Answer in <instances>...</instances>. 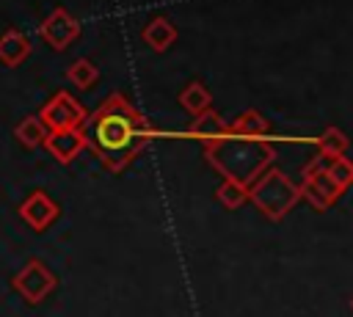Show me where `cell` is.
<instances>
[{"mask_svg": "<svg viewBox=\"0 0 353 317\" xmlns=\"http://www.w3.org/2000/svg\"><path fill=\"white\" fill-rule=\"evenodd\" d=\"M152 135V121L124 94H110L85 121L88 149L102 160L110 174L124 171L146 149Z\"/></svg>", "mask_w": 353, "mask_h": 317, "instance_id": "obj_1", "label": "cell"}, {"mask_svg": "<svg viewBox=\"0 0 353 317\" xmlns=\"http://www.w3.org/2000/svg\"><path fill=\"white\" fill-rule=\"evenodd\" d=\"M207 163L223 174V179H234L243 185H254L276 160V146L268 138H245V135H223L204 146Z\"/></svg>", "mask_w": 353, "mask_h": 317, "instance_id": "obj_2", "label": "cell"}, {"mask_svg": "<svg viewBox=\"0 0 353 317\" xmlns=\"http://www.w3.org/2000/svg\"><path fill=\"white\" fill-rule=\"evenodd\" d=\"M248 190H251L254 207H256L268 221H281V218L303 198L301 185H295L281 168H273V165H270Z\"/></svg>", "mask_w": 353, "mask_h": 317, "instance_id": "obj_3", "label": "cell"}, {"mask_svg": "<svg viewBox=\"0 0 353 317\" xmlns=\"http://www.w3.org/2000/svg\"><path fill=\"white\" fill-rule=\"evenodd\" d=\"M301 190H303V198L314 207V209H328L334 207L345 187L331 176L328 171V163H323V157H314L309 165H303V176H301Z\"/></svg>", "mask_w": 353, "mask_h": 317, "instance_id": "obj_4", "label": "cell"}, {"mask_svg": "<svg viewBox=\"0 0 353 317\" xmlns=\"http://www.w3.org/2000/svg\"><path fill=\"white\" fill-rule=\"evenodd\" d=\"M41 121L50 127V130H72V127H83L88 121V113L85 108L66 91H58L47 99V105L41 108Z\"/></svg>", "mask_w": 353, "mask_h": 317, "instance_id": "obj_5", "label": "cell"}, {"mask_svg": "<svg viewBox=\"0 0 353 317\" xmlns=\"http://www.w3.org/2000/svg\"><path fill=\"white\" fill-rule=\"evenodd\" d=\"M55 276H52V270L44 265V262H39V259H30L19 273H17V278H14V287H17V292L28 300V303H41L52 289H55Z\"/></svg>", "mask_w": 353, "mask_h": 317, "instance_id": "obj_6", "label": "cell"}, {"mask_svg": "<svg viewBox=\"0 0 353 317\" xmlns=\"http://www.w3.org/2000/svg\"><path fill=\"white\" fill-rule=\"evenodd\" d=\"M39 36L52 47V50H66L77 36H80V22L66 11V8H52L41 28H39Z\"/></svg>", "mask_w": 353, "mask_h": 317, "instance_id": "obj_7", "label": "cell"}, {"mask_svg": "<svg viewBox=\"0 0 353 317\" xmlns=\"http://www.w3.org/2000/svg\"><path fill=\"white\" fill-rule=\"evenodd\" d=\"M44 149H47L58 163H72L80 152L88 149L85 130H80V127H72V130H50V135H47V141H44Z\"/></svg>", "mask_w": 353, "mask_h": 317, "instance_id": "obj_8", "label": "cell"}, {"mask_svg": "<svg viewBox=\"0 0 353 317\" xmlns=\"http://www.w3.org/2000/svg\"><path fill=\"white\" fill-rule=\"evenodd\" d=\"M61 207L52 201V196H47L44 190H33L22 204H19V218L36 229V232H44L55 218H58Z\"/></svg>", "mask_w": 353, "mask_h": 317, "instance_id": "obj_9", "label": "cell"}, {"mask_svg": "<svg viewBox=\"0 0 353 317\" xmlns=\"http://www.w3.org/2000/svg\"><path fill=\"white\" fill-rule=\"evenodd\" d=\"M30 50H33V44H30V39L22 33V30H17V28H8L3 36H0V63L3 66H19L28 55H30Z\"/></svg>", "mask_w": 353, "mask_h": 317, "instance_id": "obj_10", "label": "cell"}, {"mask_svg": "<svg viewBox=\"0 0 353 317\" xmlns=\"http://www.w3.org/2000/svg\"><path fill=\"white\" fill-rule=\"evenodd\" d=\"M229 132H232V130H229V121H223L221 113H215V110H207V113L196 116L193 124L188 127V135H190V138H199L204 146L212 143V141H221V138L229 135Z\"/></svg>", "mask_w": 353, "mask_h": 317, "instance_id": "obj_11", "label": "cell"}, {"mask_svg": "<svg viewBox=\"0 0 353 317\" xmlns=\"http://www.w3.org/2000/svg\"><path fill=\"white\" fill-rule=\"evenodd\" d=\"M141 39H143L154 52H165V50L176 41V28H174V22H171L168 17H154V19H149V22L143 25Z\"/></svg>", "mask_w": 353, "mask_h": 317, "instance_id": "obj_12", "label": "cell"}, {"mask_svg": "<svg viewBox=\"0 0 353 317\" xmlns=\"http://www.w3.org/2000/svg\"><path fill=\"white\" fill-rule=\"evenodd\" d=\"M179 105H182V108L196 119V116H201V113L212 110V94L207 91V85H204V83L193 80V83H188V85L182 88V94H179Z\"/></svg>", "mask_w": 353, "mask_h": 317, "instance_id": "obj_13", "label": "cell"}, {"mask_svg": "<svg viewBox=\"0 0 353 317\" xmlns=\"http://www.w3.org/2000/svg\"><path fill=\"white\" fill-rule=\"evenodd\" d=\"M229 130L234 135H245V138H268L270 124H268V119L259 110L251 108V110H243L237 119H232L229 121Z\"/></svg>", "mask_w": 353, "mask_h": 317, "instance_id": "obj_14", "label": "cell"}, {"mask_svg": "<svg viewBox=\"0 0 353 317\" xmlns=\"http://www.w3.org/2000/svg\"><path fill=\"white\" fill-rule=\"evenodd\" d=\"M314 146H317V157L334 160V157H345L350 141H347V135H345L339 127H325V130L320 132V138L314 141Z\"/></svg>", "mask_w": 353, "mask_h": 317, "instance_id": "obj_15", "label": "cell"}, {"mask_svg": "<svg viewBox=\"0 0 353 317\" xmlns=\"http://www.w3.org/2000/svg\"><path fill=\"white\" fill-rule=\"evenodd\" d=\"M47 135H50V127L41 121V116H28V119H22V121L17 124V130H14V138H17L22 146H28V149L44 146Z\"/></svg>", "mask_w": 353, "mask_h": 317, "instance_id": "obj_16", "label": "cell"}, {"mask_svg": "<svg viewBox=\"0 0 353 317\" xmlns=\"http://www.w3.org/2000/svg\"><path fill=\"white\" fill-rule=\"evenodd\" d=\"M251 185H243V182H234V179H223L221 185H218V190H215V196H218V201L226 207V209H237V207H243L245 201H251V190H248Z\"/></svg>", "mask_w": 353, "mask_h": 317, "instance_id": "obj_17", "label": "cell"}, {"mask_svg": "<svg viewBox=\"0 0 353 317\" xmlns=\"http://www.w3.org/2000/svg\"><path fill=\"white\" fill-rule=\"evenodd\" d=\"M66 77H69V83H72V85H77V88H88V85H94V83H97L99 69H97V63H94V61H88V58H77V61L66 69Z\"/></svg>", "mask_w": 353, "mask_h": 317, "instance_id": "obj_18", "label": "cell"}, {"mask_svg": "<svg viewBox=\"0 0 353 317\" xmlns=\"http://www.w3.org/2000/svg\"><path fill=\"white\" fill-rule=\"evenodd\" d=\"M328 171H331V176H334L345 190L353 185V163H350L347 157H334V160H328Z\"/></svg>", "mask_w": 353, "mask_h": 317, "instance_id": "obj_19", "label": "cell"}, {"mask_svg": "<svg viewBox=\"0 0 353 317\" xmlns=\"http://www.w3.org/2000/svg\"><path fill=\"white\" fill-rule=\"evenodd\" d=\"M350 311H353V298H350Z\"/></svg>", "mask_w": 353, "mask_h": 317, "instance_id": "obj_20", "label": "cell"}]
</instances>
